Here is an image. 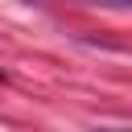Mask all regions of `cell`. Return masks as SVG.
<instances>
[{
  "mask_svg": "<svg viewBox=\"0 0 132 132\" xmlns=\"http://www.w3.org/2000/svg\"><path fill=\"white\" fill-rule=\"evenodd\" d=\"M95 4H107V8H128L132 0H95Z\"/></svg>",
  "mask_w": 132,
  "mask_h": 132,
  "instance_id": "1",
  "label": "cell"
}]
</instances>
